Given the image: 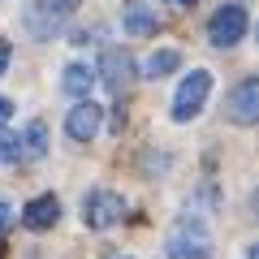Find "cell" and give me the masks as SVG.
Wrapping results in <instances>:
<instances>
[{
    "label": "cell",
    "instance_id": "cell-1",
    "mask_svg": "<svg viewBox=\"0 0 259 259\" xmlns=\"http://www.w3.org/2000/svg\"><path fill=\"white\" fill-rule=\"evenodd\" d=\"M207 91H212V74H207V69H190V78H182V87H177V95H173V117L177 121L199 117Z\"/></svg>",
    "mask_w": 259,
    "mask_h": 259
},
{
    "label": "cell",
    "instance_id": "cell-2",
    "mask_svg": "<svg viewBox=\"0 0 259 259\" xmlns=\"http://www.w3.org/2000/svg\"><path fill=\"white\" fill-rule=\"evenodd\" d=\"M121 216H125V199L112 190H91L82 199V221L87 229H108V225H117Z\"/></svg>",
    "mask_w": 259,
    "mask_h": 259
},
{
    "label": "cell",
    "instance_id": "cell-3",
    "mask_svg": "<svg viewBox=\"0 0 259 259\" xmlns=\"http://www.w3.org/2000/svg\"><path fill=\"white\" fill-rule=\"evenodd\" d=\"M246 9L242 5H225V9H216V18H212V26H207V39H212L216 48H233V44H242V35H246Z\"/></svg>",
    "mask_w": 259,
    "mask_h": 259
},
{
    "label": "cell",
    "instance_id": "cell-4",
    "mask_svg": "<svg viewBox=\"0 0 259 259\" xmlns=\"http://www.w3.org/2000/svg\"><path fill=\"white\" fill-rule=\"evenodd\" d=\"M100 74H104V87L121 100V95L134 87V78H139V65H134V56H130V52H117V48H112V52H104Z\"/></svg>",
    "mask_w": 259,
    "mask_h": 259
},
{
    "label": "cell",
    "instance_id": "cell-5",
    "mask_svg": "<svg viewBox=\"0 0 259 259\" xmlns=\"http://www.w3.org/2000/svg\"><path fill=\"white\" fill-rule=\"evenodd\" d=\"M225 117H229L233 125H255V121H259V82H255V78H246V82L229 95Z\"/></svg>",
    "mask_w": 259,
    "mask_h": 259
},
{
    "label": "cell",
    "instance_id": "cell-6",
    "mask_svg": "<svg viewBox=\"0 0 259 259\" xmlns=\"http://www.w3.org/2000/svg\"><path fill=\"white\" fill-rule=\"evenodd\" d=\"M100 121H104V112H100V104H91V100H78L74 108H69V117H65V130H69V139H95L100 134Z\"/></svg>",
    "mask_w": 259,
    "mask_h": 259
},
{
    "label": "cell",
    "instance_id": "cell-7",
    "mask_svg": "<svg viewBox=\"0 0 259 259\" xmlns=\"http://www.w3.org/2000/svg\"><path fill=\"white\" fill-rule=\"evenodd\" d=\"M168 255L173 259H207L212 255V242H207V233H186V229H177V233H168Z\"/></svg>",
    "mask_w": 259,
    "mask_h": 259
},
{
    "label": "cell",
    "instance_id": "cell-8",
    "mask_svg": "<svg viewBox=\"0 0 259 259\" xmlns=\"http://www.w3.org/2000/svg\"><path fill=\"white\" fill-rule=\"evenodd\" d=\"M61 221V203H56L52 194H44V199H35V203L22 212V225L26 229H52V225Z\"/></svg>",
    "mask_w": 259,
    "mask_h": 259
},
{
    "label": "cell",
    "instance_id": "cell-9",
    "mask_svg": "<svg viewBox=\"0 0 259 259\" xmlns=\"http://www.w3.org/2000/svg\"><path fill=\"white\" fill-rule=\"evenodd\" d=\"M61 87H65V95H91V87H95V74L87 69L82 61H74V65H65V78H61Z\"/></svg>",
    "mask_w": 259,
    "mask_h": 259
},
{
    "label": "cell",
    "instance_id": "cell-10",
    "mask_svg": "<svg viewBox=\"0 0 259 259\" xmlns=\"http://www.w3.org/2000/svg\"><path fill=\"white\" fill-rule=\"evenodd\" d=\"M18 147H22V156H26V160H44L48 156V125H44V121H30V125L22 130V143H18Z\"/></svg>",
    "mask_w": 259,
    "mask_h": 259
},
{
    "label": "cell",
    "instance_id": "cell-11",
    "mask_svg": "<svg viewBox=\"0 0 259 259\" xmlns=\"http://www.w3.org/2000/svg\"><path fill=\"white\" fill-rule=\"evenodd\" d=\"M160 22H156V13L147 9V5H139V0H130L125 5V30L130 35H151Z\"/></svg>",
    "mask_w": 259,
    "mask_h": 259
},
{
    "label": "cell",
    "instance_id": "cell-12",
    "mask_svg": "<svg viewBox=\"0 0 259 259\" xmlns=\"http://www.w3.org/2000/svg\"><path fill=\"white\" fill-rule=\"evenodd\" d=\"M177 65H182V56H177L173 48H164V52H151L147 61H143L139 74H143V78H164V74H173Z\"/></svg>",
    "mask_w": 259,
    "mask_h": 259
},
{
    "label": "cell",
    "instance_id": "cell-13",
    "mask_svg": "<svg viewBox=\"0 0 259 259\" xmlns=\"http://www.w3.org/2000/svg\"><path fill=\"white\" fill-rule=\"evenodd\" d=\"M13 160H22V147L9 130H0V164H13Z\"/></svg>",
    "mask_w": 259,
    "mask_h": 259
},
{
    "label": "cell",
    "instance_id": "cell-14",
    "mask_svg": "<svg viewBox=\"0 0 259 259\" xmlns=\"http://www.w3.org/2000/svg\"><path fill=\"white\" fill-rule=\"evenodd\" d=\"M9 221H13V203L5 199V194H0V233L9 229Z\"/></svg>",
    "mask_w": 259,
    "mask_h": 259
},
{
    "label": "cell",
    "instance_id": "cell-15",
    "mask_svg": "<svg viewBox=\"0 0 259 259\" xmlns=\"http://www.w3.org/2000/svg\"><path fill=\"white\" fill-rule=\"evenodd\" d=\"M44 5H48L52 13H74V9H78V0H44Z\"/></svg>",
    "mask_w": 259,
    "mask_h": 259
},
{
    "label": "cell",
    "instance_id": "cell-16",
    "mask_svg": "<svg viewBox=\"0 0 259 259\" xmlns=\"http://www.w3.org/2000/svg\"><path fill=\"white\" fill-rule=\"evenodd\" d=\"M9 117H13V100H9V95H0V130L9 125Z\"/></svg>",
    "mask_w": 259,
    "mask_h": 259
},
{
    "label": "cell",
    "instance_id": "cell-17",
    "mask_svg": "<svg viewBox=\"0 0 259 259\" xmlns=\"http://www.w3.org/2000/svg\"><path fill=\"white\" fill-rule=\"evenodd\" d=\"M9 61H13V48H9V39H0V74L9 69Z\"/></svg>",
    "mask_w": 259,
    "mask_h": 259
},
{
    "label": "cell",
    "instance_id": "cell-18",
    "mask_svg": "<svg viewBox=\"0 0 259 259\" xmlns=\"http://www.w3.org/2000/svg\"><path fill=\"white\" fill-rule=\"evenodd\" d=\"M168 5H194V0H168Z\"/></svg>",
    "mask_w": 259,
    "mask_h": 259
}]
</instances>
